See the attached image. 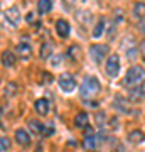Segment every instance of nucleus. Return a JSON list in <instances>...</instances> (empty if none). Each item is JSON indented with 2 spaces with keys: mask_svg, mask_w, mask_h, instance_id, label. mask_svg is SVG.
<instances>
[{
  "mask_svg": "<svg viewBox=\"0 0 145 152\" xmlns=\"http://www.w3.org/2000/svg\"><path fill=\"white\" fill-rule=\"evenodd\" d=\"M100 90H101V85H100V81H98L95 76H86L85 80H83V83H81V88H79V93L83 98H95L100 93Z\"/></svg>",
  "mask_w": 145,
  "mask_h": 152,
  "instance_id": "1",
  "label": "nucleus"
},
{
  "mask_svg": "<svg viewBox=\"0 0 145 152\" xmlns=\"http://www.w3.org/2000/svg\"><path fill=\"white\" fill-rule=\"evenodd\" d=\"M145 81V69L140 68V66H132L128 71H127V76H125V85L130 88L133 86H140L142 83Z\"/></svg>",
  "mask_w": 145,
  "mask_h": 152,
  "instance_id": "2",
  "label": "nucleus"
},
{
  "mask_svg": "<svg viewBox=\"0 0 145 152\" xmlns=\"http://www.w3.org/2000/svg\"><path fill=\"white\" fill-rule=\"evenodd\" d=\"M108 51H110V48L105 46V44H93L91 48H90V56H91V59L95 63H101L106 58Z\"/></svg>",
  "mask_w": 145,
  "mask_h": 152,
  "instance_id": "3",
  "label": "nucleus"
},
{
  "mask_svg": "<svg viewBox=\"0 0 145 152\" xmlns=\"http://www.w3.org/2000/svg\"><path fill=\"white\" fill-rule=\"evenodd\" d=\"M59 86L64 93H71V91L76 90L78 85H76V80L69 75V73H63V75L59 76Z\"/></svg>",
  "mask_w": 145,
  "mask_h": 152,
  "instance_id": "4",
  "label": "nucleus"
},
{
  "mask_svg": "<svg viewBox=\"0 0 145 152\" xmlns=\"http://www.w3.org/2000/svg\"><path fill=\"white\" fill-rule=\"evenodd\" d=\"M106 73L110 76H118V73H120V58L117 54H113L110 59L106 61Z\"/></svg>",
  "mask_w": 145,
  "mask_h": 152,
  "instance_id": "5",
  "label": "nucleus"
},
{
  "mask_svg": "<svg viewBox=\"0 0 145 152\" xmlns=\"http://www.w3.org/2000/svg\"><path fill=\"white\" fill-rule=\"evenodd\" d=\"M5 19L10 22L12 26H19L20 22V12H19V7H10L5 10Z\"/></svg>",
  "mask_w": 145,
  "mask_h": 152,
  "instance_id": "6",
  "label": "nucleus"
},
{
  "mask_svg": "<svg viewBox=\"0 0 145 152\" xmlns=\"http://www.w3.org/2000/svg\"><path fill=\"white\" fill-rule=\"evenodd\" d=\"M17 53H19V58L24 61H29L32 58V48L29 46L27 42H20L17 46Z\"/></svg>",
  "mask_w": 145,
  "mask_h": 152,
  "instance_id": "7",
  "label": "nucleus"
},
{
  "mask_svg": "<svg viewBox=\"0 0 145 152\" xmlns=\"http://www.w3.org/2000/svg\"><path fill=\"white\" fill-rule=\"evenodd\" d=\"M56 31L59 34V37H68L71 32V27H69V22L64 20V19H61V20L56 22Z\"/></svg>",
  "mask_w": 145,
  "mask_h": 152,
  "instance_id": "8",
  "label": "nucleus"
},
{
  "mask_svg": "<svg viewBox=\"0 0 145 152\" xmlns=\"http://www.w3.org/2000/svg\"><path fill=\"white\" fill-rule=\"evenodd\" d=\"M96 137L93 135V129L86 125V132H85V147L86 149H95L96 147Z\"/></svg>",
  "mask_w": 145,
  "mask_h": 152,
  "instance_id": "9",
  "label": "nucleus"
},
{
  "mask_svg": "<svg viewBox=\"0 0 145 152\" xmlns=\"http://www.w3.org/2000/svg\"><path fill=\"white\" fill-rule=\"evenodd\" d=\"M36 112L39 115H47L49 113V100L47 98H39L36 102Z\"/></svg>",
  "mask_w": 145,
  "mask_h": 152,
  "instance_id": "10",
  "label": "nucleus"
},
{
  "mask_svg": "<svg viewBox=\"0 0 145 152\" xmlns=\"http://www.w3.org/2000/svg\"><path fill=\"white\" fill-rule=\"evenodd\" d=\"M145 98V91L142 90V86H133L130 90V102H140Z\"/></svg>",
  "mask_w": 145,
  "mask_h": 152,
  "instance_id": "11",
  "label": "nucleus"
},
{
  "mask_svg": "<svg viewBox=\"0 0 145 152\" xmlns=\"http://www.w3.org/2000/svg\"><path fill=\"white\" fill-rule=\"evenodd\" d=\"M2 63H4V66H7V68L14 66L15 64V54H14L12 51H4V53H2Z\"/></svg>",
  "mask_w": 145,
  "mask_h": 152,
  "instance_id": "12",
  "label": "nucleus"
},
{
  "mask_svg": "<svg viewBox=\"0 0 145 152\" xmlns=\"http://www.w3.org/2000/svg\"><path fill=\"white\" fill-rule=\"evenodd\" d=\"M15 140L19 142L20 145H29V142H31V137H29V134H27L26 130L19 129V130L15 132Z\"/></svg>",
  "mask_w": 145,
  "mask_h": 152,
  "instance_id": "13",
  "label": "nucleus"
},
{
  "mask_svg": "<svg viewBox=\"0 0 145 152\" xmlns=\"http://www.w3.org/2000/svg\"><path fill=\"white\" fill-rule=\"evenodd\" d=\"M74 125L78 127V129H83V127H86V125H88V113L81 112V113L76 115V117H74Z\"/></svg>",
  "mask_w": 145,
  "mask_h": 152,
  "instance_id": "14",
  "label": "nucleus"
},
{
  "mask_svg": "<svg viewBox=\"0 0 145 152\" xmlns=\"http://www.w3.org/2000/svg\"><path fill=\"white\" fill-rule=\"evenodd\" d=\"M128 140L132 142V144H142V142L145 140V134L140 132V130H133L128 135Z\"/></svg>",
  "mask_w": 145,
  "mask_h": 152,
  "instance_id": "15",
  "label": "nucleus"
},
{
  "mask_svg": "<svg viewBox=\"0 0 145 152\" xmlns=\"http://www.w3.org/2000/svg\"><path fill=\"white\" fill-rule=\"evenodd\" d=\"M51 7H52L51 0H39V2H37V10H39V14H47V12L51 10Z\"/></svg>",
  "mask_w": 145,
  "mask_h": 152,
  "instance_id": "16",
  "label": "nucleus"
},
{
  "mask_svg": "<svg viewBox=\"0 0 145 152\" xmlns=\"http://www.w3.org/2000/svg\"><path fill=\"white\" fill-rule=\"evenodd\" d=\"M29 127H31V130H32L34 134H44V132H46L44 125L41 124V122H37V120H31V122H29Z\"/></svg>",
  "mask_w": 145,
  "mask_h": 152,
  "instance_id": "17",
  "label": "nucleus"
},
{
  "mask_svg": "<svg viewBox=\"0 0 145 152\" xmlns=\"http://www.w3.org/2000/svg\"><path fill=\"white\" fill-rule=\"evenodd\" d=\"M51 53H52V44L44 42L42 48H41V58H42V59H47L49 56H51Z\"/></svg>",
  "mask_w": 145,
  "mask_h": 152,
  "instance_id": "18",
  "label": "nucleus"
},
{
  "mask_svg": "<svg viewBox=\"0 0 145 152\" xmlns=\"http://www.w3.org/2000/svg\"><path fill=\"white\" fill-rule=\"evenodd\" d=\"M133 14L137 17H140V19H144V17H145V4L137 2V4L133 5Z\"/></svg>",
  "mask_w": 145,
  "mask_h": 152,
  "instance_id": "19",
  "label": "nucleus"
},
{
  "mask_svg": "<svg viewBox=\"0 0 145 152\" xmlns=\"http://www.w3.org/2000/svg\"><path fill=\"white\" fill-rule=\"evenodd\" d=\"M103 32H105V19H100V22L93 31V37H100V36H103Z\"/></svg>",
  "mask_w": 145,
  "mask_h": 152,
  "instance_id": "20",
  "label": "nucleus"
},
{
  "mask_svg": "<svg viewBox=\"0 0 145 152\" xmlns=\"http://www.w3.org/2000/svg\"><path fill=\"white\" fill-rule=\"evenodd\" d=\"M10 149V140L7 137H0V152H5Z\"/></svg>",
  "mask_w": 145,
  "mask_h": 152,
  "instance_id": "21",
  "label": "nucleus"
},
{
  "mask_svg": "<svg viewBox=\"0 0 145 152\" xmlns=\"http://www.w3.org/2000/svg\"><path fill=\"white\" fill-rule=\"evenodd\" d=\"M26 20L29 22V24H32V22L36 20V15H34L32 12H29V14H27V17H26Z\"/></svg>",
  "mask_w": 145,
  "mask_h": 152,
  "instance_id": "22",
  "label": "nucleus"
},
{
  "mask_svg": "<svg viewBox=\"0 0 145 152\" xmlns=\"http://www.w3.org/2000/svg\"><path fill=\"white\" fill-rule=\"evenodd\" d=\"M127 56L130 58V61H133L135 56H137V53H135V51H127Z\"/></svg>",
  "mask_w": 145,
  "mask_h": 152,
  "instance_id": "23",
  "label": "nucleus"
},
{
  "mask_svg": "<svg viewBox=\"0 0 145 152\" xmlns=\"http://www.w3.org/2000/svg\"><path fill=\"white\" fill-rule=\"evenodd\" d=\"M140 51H142V56H144V59H145V41L140 42Z\"/></svg>",
  "mask_w": 145,
  "mask_h": 152,
  "instance_id": "24",
  "label": "nucleus"
},
{
  "mask_svg": "<svg viewBox=\"0 0 145 152\" xmlns=\"http://www.w3.org/2000/svg\"><path fill=\"white\" fill-rule=\"evenodd\" d=\"M140 31H142V34L145 36V19L142 22H140Z\"/></svg>",
  "mask_w": 145,
  "mask_h": 152,
  "instance_id": "25",
  "label": "nucleus"
},
{
  "mask_svg": "<svg viewBox=\"0 0 145 152\" xmlns=\"http://www.w3.org/2000/svg\"><path fill=\"white\" fill-rule=\"evenodd\" d=\"M42 80H44V81H51V80H52V76L49 75V73H47V75H46V73H44V76H42Z\"/></svg>",
  "mask_w": 145,
  "mask_h": 152,
  "instance_id": "26",
  "label": "nucleus"
},
{
  "mask_svg": "<svg viewBox=\"0 0 145 152\" xmlns=\"http://www.w3.org/2000/svg\"><path fill=\"white\" fill-rule=\"evenodd\" d=\"M96 122H98L100 125L103 124V113H98V115H96Z\"/></svg>",
  "mask_w": 145,
  "mask_h": 152,
  "instance_id": "27",
  "label": "nucleus"
},
{
  "mask_svg": "<svg viewBox=\"0 0 145 152\" xmlns=\"http://www.w3.org/2000/svg\"><path fill=\"white\" fill-rule=\"evenodd\" d=\"M15 91V85H14V83H10V85H9V95H10V93H14Z\"/></svg>",
  "mask_w": 145,
  "mask_h": 152,
  "instance_id": "28",
  "label": "nucleus"
},
{
  "mask_svg": "<svg viewBox=\"0 0 145 152\" xmlns=\"http://www.w3.org/2000/svg\"><path fill=\"white\" fill-rule=\"evenodd\" d=\"M58 59H61V56H56V58H54V61H52V64H54V66H58V64L61 63V61H58Z\"/></svg>",
  "mask_w": 145,
  "mask_h": 152,
  "instance_id": "29",
  "label": "nucleus"
},
{
  "mask_svg": "<svg viewBox=\"0 0 145 152\" xmlns=\"http://www.w3.org/2000/svg\"><path fill=\"white\" fill-rule=\"evenodd\" d=\"M0 117H2V108H0Z\"/></svg>",
  "mask_w": 145,
  "mask_h": 152,
  "instance_id": "30",
  "label": "nucleus"
}]
</instances>
